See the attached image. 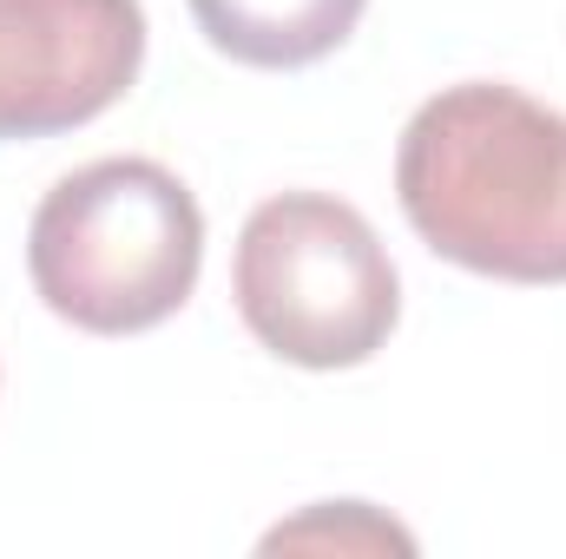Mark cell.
<instances>
[{"instance_id":"obj_6","label":"cell","mask_w":566,"mask_h":559,"mask_svg":"<svg viewBox=\"0 0 566 559\" xmlns=\"http://www.w3.org/2000/svg\"><path fill=\"white\" fill-rule=\"evenodd\" d=\"M283 547H336V553H416V534H402L396 520H382L363 500H336V507H310L303 520H283L264 534V553Z\"/></svg>"},{"instance_id":"obj_2","label":"cell","mask_w":566,"mask_h":559,"mask_svg":"<svg viewBox=\"0 0 566 559\" xmlns=\"http://www.w3.org/2000/svg\"><path fill=\"white\" fill-rule=\"evenodd\" d=\"M27 271L40 303L86 336H139L185 309L205 271V211L158 158L66 171L33 224Z\"/></svg>"},{"instance_id":"obj_5","label":"cell","mask_w":566,"mask_h":559,"mask_svg":"<svg viewBox=\"0 0 566 559\" xmlns=\"http://www.w3.org/2000/svg\"><path fill=\"white\" fill-rule=\"evenodd\" d=\"M363 7L369 0H191V20L238 66L290 73L329 60L356 33Z\"/></svg>"},{"instance_id":"obj_3","label":"cell","mask_w":566,"mask_h":559,"mask_svg":"<svg viewBox=\"0 0 566 559\" xmlns=\"http://www.w3.org/2000/svg\"><path fill=\"white\" fill-rule=\"evenodd\" d=\"M231 289L244 329L296 369H356L402 316V283L376 224L329 191L264 198L244 218Z\"/></svg>"},{"instance_id":"obj_1","label":"cell","mask_w":566,"mask_h":559,"mask_svg":"<svg viewBox=\"0 0 566 559\" xmlns=\"http://www.w3.org/2000/svg\"><path fill=\"white\" fill-rule=\"evenodd\" d=\"M396 198L434 257L566 283V113L501 80L434 93L396 145Z\"/></svg>"},{"instance_id":"obj_4","label":"cell","mask_w":566,"mask_h":559,"mask_svg":"<svg viewBox=\"0 0 566 559\" xmlns=\"http://www.w3.org/2000/svg\"><path fill=\"white\" fill-rule=\"evenodd\" d=\"M139 66V0H0V139H53L113 113Z\"/></svg>"}]
</instances>
